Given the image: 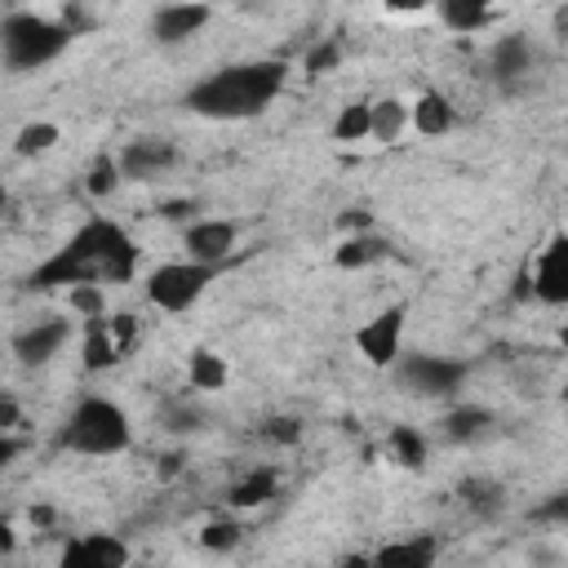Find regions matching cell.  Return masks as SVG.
<instances>
[{"mask_svg":"<svg viewBox=\"0 0 568 568\" xmlns=\"http://www.w3.org/2000/svg\"><path fill=\"white\" fill-rule=\"evenodd\" d=\"M138 271V244L111 217H89L58 253H49L27 288H71V284H129Z\"/></svg>","mask_w":568,"mask_h":568,"instance_id":"cell-1","label":"cell"},{"mask_svg":"<svg viewBox=\"0 0 568 568\" xmlns=\"http://www.w3.org/2000/svg\"><path fill=\"white\" fill-rule=\"evenodd\" d=\"M182 248H186V257H195V262L226 266V257H231V248H235V222H226V217H200V222H191V226L182 231Z\"/></svg>","mask_w":568,"mask_h":568,"instance_id":"cell-13","label":"cell"},{"mask_svg":"<svg viewBox=\"0 0 568 568\" xmlns=\"http://www.w3.org/2000/svg\"><path fill=\"white\" fill-rule=\"evenodd\" d=\"M111 320V337H115V346H120V355L133 346V337H138V320L133 315H106Z\"/></svg>","mask_w":568,"mask_h":568,"instance_id":"cell-34","label":"cell"},{"mask_svg":"<svg viewBox=\"0 0 568 568\" xmlns=\"http://www.w3.org/2000/svg\"><path fill=\"white\" fill-rule=\"evenodd\" d=\"M53 142H58V124L36 120V124H22V129H18L13 151H18V155H40V151H49Z\"/></svg>","mask_w":568,"mask_h":568,"instance_id":"cell-27","label":"cell"},{"mask_svg":"<svg viewBox=\"0 0 568 568\" xmlns=\"http://www.w3.org/2000/svg\"><path fill=\"white\" fill-rule=\"evenodd\" d=\"M368 120H373L368 102H346L333 120V138L337 142H359V138H368Z\"/></svg>","mask_w":568,"mask_h":568,"instance_id":"cell-26","label":"cell"},{"mask_svg":"<svg viewBox=\"0 0 568 568\" xmlns=\"http://www.w3.org/2000/svg\"><path fill=\"white\" fill-rule=\"evenodd\" d=\"M217 271H222V266L195 262V257L164 262V266H155V271L146 275V297H151V306H160V311H169V315H182V311H191V306L204 297V288L217 280Z\"/></svg>","mask_w":568,"mask_h":568,"instance_id":"cell-6","label":"cell"},{"mask_svg":"<svg viewBox=\"0 0 568 568\" xmlns=\"http://www.w3.org/2000/svg\"><path fill=\"white\" fill-rule=\"evenodd\" d=\"M67 342H71V320L49 315V320H36V324H27L22 333H13V355H18L22 368H40V364H49Z\"/></svg>","mask_w":568,"mask_h":568,"instance_id":"cell-11","label":"cell"},{"mask_svg":"<svg viewBox=\"0 0 568 568\" xmlns=\"http://www.w3.org/2000/svg\"><path fill=\"white\" fill-rule=\"evenodd\" d=\"M160 426H164L169 435H195V430L209 426V413L195 408L191 399H164V408H160Z\"/></svg>","mask_w":568,"mask_h":568,"instance_id":"cell-24","label":"cell"},{"mask_svg":"<svg viewBox=\"0 0 568 568\" xmlns=\"http://www.w3.org/2000/svg\"><path fill=\"white\" fill-rule=\"evenodd\" d=\"M337 58H342V40L328 36V40H320V44L306 53V71H311V75H324V71L337 67Z\"/></svg>","mask_w":568,"mask_h":568,"instance_id":"cell-32","label":"cell"},{"mask_svg":"<svg viewBox=\"0 0 568 568\" xmlns=\"http://www.w3.org/2000/svg\"><path fill=\"white\" fill-rule=\"evenodd\" d=\"M284 80H288V67L280 58L231 62L200 75L182 102L191 115H204V120H253L280 98Z\"/></svg>","mask_w":568,"mask_h":568,"instance_id":"cell-2","label":"cell"},{"mask_svg":"<svg viewBox=\"0 0 568 568\" xmlns=\"http://www.w3.org/2000/svg\"><path fill=\"white\" fill-rule=\"evenodd\" d=\"M62 564L67 568H124L129 546L115 532H84V537H71L62 546Z\"/></svg>","mask_w":568,"mask_h":568,"instance_id":"cell-14","label":"cell"},{"mask_svg":"<svg viewBox=\"0 0 568 568\" xmlns=\"http://www.w3.org/2000/svg\"><path fill=\"white\" fill-rule=\"evenodd\" d=\"M275 484H280V475H275L271 466H257V470H248L240 484H231L226 501H231L235 510H253V506H266V501L275 497Z\"/></svg>","mask_w":568,"mask_h":568,"instance_id":"cell-21","label":"cell"},{"mask_svg":"<svg viewBox=\"0 0 568 568\" xmlns=\"http://www.w3.org/2000/svg\"><path fill=\"white\" fill-rule=\"evenodd\" d=\"M462 506L470 510V515H479V519H497L501 515V506H506V488L497 484V479H488V475H470V479H462Z\"/></svg>","mask_w":568,"mask_h":568,"instance_id":"cell-19","label":"cell"},{"mask_svg":"<svg viewBox=\"0 0 568 568\" xmlns=\"http://www.w3.org/2000/svg\"><path fill=\"white\" fill-rule=\"evenodd\" d=\"M390 448L404 466H422L426 462V435L413 426H390Z\"/></svg>","mask_w":568,"mask_h":568,"instance_id":"cell-28","label":"cell"},{"mask_svg":"<svg viewBox=\"0 0 568 568\" xmlns=\"http://www.w3.org/2000/svg\"><path fill=\"white\" fill-rule=\"evenodd\" d=\"M408 115H413V124H417V133H426V138H444L453 124H457V111H453V102L444 98V93H435V89H426L413 106H408Z\"/></svg>","mask_w":568,"mask_h":568,"instance_id":"cell-16","label":"cell"},{"mask_svg":"<svg viewBox=\"0 0 568 568\" xmlns=\"http://www.w3.org/2000/svg\"><path fill=\"white\" fill-rule=\"evenodd\" d=\"M71 36H75V27L18 9V13L0 18V58L9 71H40L71 49Z\"/></svg>","mask_w":568,"mask_h":568,"instance_id":"cell-4","label":"cell"},{"mask_svg":"<svg viewBox=\"0 0 568 568\" xmlns=\"http://www.w3.org/2000/svg\"><path fill=\"white\" fill-rule=\"evenodd\" d=\"M84 368L89 373H102V368H111L115 359H120V346H115V337H111V320L106 315H89L84 320Z\"/></svg>","mask_w":568,"mask_h":568,"instance_id":"cell-17","label":"cell"},{"mask_svg":"<svg viewBox=\"0 0 568 568\" xmlns=\"http://www.w3.org/2000/svg\"><path fill=\"white\" fill-rule=\"evenodd\" d=\"M4 204H9V195H4V186H0V209H4Z\"/></svg>","mask_w":568,"mask_h":568,"instance_id":"cell-40","label":"cell"},{"mask_svg":"<svg viewBox=\"0 0 568 568\" xmlns=\"http://www.w3.org/2000/svg\"><path fill=\"white\" fill-rule=\"evenodd\" d=\"M71 311H80L84 320L89 315H106V284H71Z\"/></svg>","mask_w":568,"mask_h":568,"instance_id":"cell-29","label":"cell"},{"mask_svg":"<svg viewBox=\"0 0 568 568\" xmlns=\"http://www.w3.org/2000/svg\"><path fill=\"white\" fill-rule=\"evenodd\" d=\"M390 368H395V382L408 390V395H417V399H453L457 390H462V382H466V364L462 359H453V355H435V351H399L395 359H390Z\"/></svg>","mask_w":568,"mask_h":568,"instance_id":"cell-5","label":"cell"},{"mask_svg":"<svg viewBox=\"0 0 568 568\" xmlns=\"http://www.w3.org/2000/svg\"><path fill=\"white\" fill-rule=\"evenodd\" d=\"M186 377H191V386H195V390H222V386H226V359L200 346V351H191Z\"/></svg>","mask_w":568,"mask_h":568,"instance_id":"cell-25","label":"cell"},{"mask_svg":"<svg viewBox=\"0 0 568 568\" xmlns=\"http://www.w3.org/2000/svg\"><path fill=\"white\" fill-rule=\"evenodd\" d=\"M53 444L62 453H84V457H115L133 444V426L129 413L106 399V395H84L58 426Z\"/></svg>","mask_w":568,"mask_h":568,"instance_id":"cell-3","label":"cell"},{"mask_svg":"<svg viewBox=\"0 0 568 568\" xmlns=\"http://www.w3.org/2000/svg\"><path fill=\"white\" fill-rule=\"evenodd\" d=\"M497 430V417L488 413V408H479V404H457V408H448V417H444V435L453 439V444H479V439H488Z\"/></svg>","mask_w":568,"mask_h":568,"instance_id":"cell-15","label":"cell"},{"mask_svg":"<svg viewBox=\"0 0 568 568\" xmlns=\"http://www.w3.org/2000/svg\"><path fill=\"white\" fill-rule=\"evenodd\" d=\"M386 9H395V13H413V9H426V4H435V0H382Z\"/></svg>","mask_w":568,"mask_h":568,"instance_id":"cell-39","label":"cell"},{"mask_svg":"<svg viewBox=\"0 0 568 568\" xmlns=\"http://www.w3.org/2000/svg\"><path fill=\"white\" fill-rule=\"evenodd\" d=\"M178 146L169 142V138H133V142H124V151L115 155V169H120V178H129V182H160L164 173H173L178 169Z\"/></svg>","mask_w":568,"mask_h":568,"instance_id":"cell-8","label":"cell"},{"mask_svg":"<svg viewBox=\"0 0 568 568\" xmlns=\"http://www.w3.org/2000/svg\"><path fill=\"white\" fill-rule=\"evenodd\" d=\"M532 519H555V524H564V519H568V497H564V493H555L546 506H537V510H532Z\"/></svg>","mask_w":568,"mask_h":568,"instance_id":"cell-35","label":"cell"},{"mask_svg":"<svg viewBox=\"0 0 568 568\" xmlns=\"http://www.w3.org/2000/svg\"><path fill=\"white\" fill-rule=\"evenodd\" d=\"M439 18L453 27V31H479L493 22V13L501 9V0H435Z\"/></svg>","mask_w":568,"mask_h":568,"instance_id":"cell-20","label":"cell"},{"mask_svg":"<svg viewBox=\"0 0 568 568\" xmlns=\"http://www.w3.org/2000/svg\"><path fill=\"white\" fill-rule=\"evenodd\" d=\"M368 111H373V120H368V138H377V142H395V138L404 133V124H408V106L395 102V98L368 102Z\"/></svg>","mask_w":568,"mask_h":568,"instance_id":"cell-22","label":"cell"},{"mask_svg":"<svg viewBox=\"0 0 568 568\" xmlns=\"http://www.w3.org/2000/svg\"><path fill=\"white\" fill-rule=\"evenodd\" d=\"M18 453H22V439H18L13 430H0V470H4V466H9Z\"/></svg>","mask_w":568,"mask_h":568,"instance_id":"cell-38","label":"cell"},{"mask_svg":"<svg viewBox=\"0 0 568 568\" xmlns=\"http://www.w3.org/2000/svg\"><path fill=\"white\" fill-rule=\"evenodd\" d=\"M337 226H342V231H368V226H373V213H368V209H346V213L337 217Z\"/></svg>","mask_w":568,"mask_h":568,"instance_id":"cell-37","label":"cell"},{"mask_svg":"<svg viewBox=\"0 0 568 568\" xmlns=\"http://www.w3.org/2000/svg\"><path fill=\"white\" fill-rule=\"evenodd\" d=\"M209 18H213V4H204V0H169L151 13V40L155 44H182V40L200 36Z\"/></svg>","mask_w":568,"mask_h":568,"instance_id":"cell-10","label":"cell"},{"mask_svg":"<svg viewBox=\"0 0 568 568\" xmlns=\"http://www.w3.org/2000/svg\"><path fill=\"white\" fill-rule=\"evenodd\" d=\"M532 71H537V49L524 31H510V36H497L493 49H488V75L501 93H524L532 84Z\"/></svg>","mask_w":568,"mask_h":568,"instance_id":"cell-7","label":"cell"},{"mask_svg":"<svg viewBox=\"0 0 568 568\" xmlns=\"http://www.w3.org/2000/svg\"><path fill=\"white\" fill-rule=\"evenodd\" d=\"M120 182H124V178H120L115 160H106V155H102V160L89 169V178H84V191H89V195H111Z\"/></svg>","mask_w":568,"mask_h":568,"instance_id":"cell-31","label":"cell"},{"mask_svg":"<svg viewBox=\"0 0 568 568\" xmlns=\"http://www.w3.org/2000/svg\"><path fill=\"white\" fill-rule=\"evenodd\" d=\"M435 555H439V541L426 537V532H417V537H408V541L382 546V550L373 555V564H382V568H426Z\"/></svg>","mask_w":568,"mask_h":568,"instance_id":"cell-18","label":"cell"},{"mask_svg":"<svg viewBox=\"0 0 568 568\" xmlns=\"http://www.w3.org/2000/svg\"><path fill=\"white\" fill-rule=\"evenodd\" d=\"M262 435L275 439V444H293V439H302V422H297V417H271V422L262 426Z\"/></svg>","mask_w":568,"mask_h":568,"instance_id":"cell-33","label":"cell"},{"mask_svg":"<svg viewBox=\"0 0 568 568\" xmlns=\"http://www.w3.org/2000/svg\"><path fill=\"white\" fill-rule=\"evenodd\" d=\"M399 337H404V306H386L355 333V346L373 368H390V359L399 355Z\"/></svg>","mask_w":568,"mask_h":568,"instance_id":"cell-12","label":"cell"},{"mask_svg":"<svg viewBox=\"0 0 568 568\" xmlns=\"http://www.w3.org/2000/svg\"><path fill=\"white\" fill-rule=\"evenodd\" d=\"M382 257H390V244L386 240H377V235H368V231H355V240H346L342 248H337V266H373V262H382Z\"/></svg>","mask_w":568,"mask_h":568,"instance_id":"cell-23","label":"cell"},{"mask_svg":"<svg viewBox=\"0 0 568 568\" xmlns=\"http://www.w3.org/2000/svg\"><path fill=\"white\" fill-rule=\"evenodd\" d=\"M22 422V408H18V399L9 395V390H0V430H13Z\"/></svg>","mask_w":568,"mask_h":568,"instance_id":"cell-36","label":"cell"},{"mask_svg":"<svg viewBox=\"0 0 568 568\" xmlns=\"http://www.w3.org/2000/svg\"><path fill=\"white\" fill-rule=\"evenodd\" d=\"M528 293L546 306H564L568 302V240L555 235L541 257L528 266Z\"/></svg>","mask_w":568,"mask_h":568,"instance_id":"cell-9","label":"cell"},{"mask_svg":"<svg viewBox=\"0 0 568 568\" xmlns=\"http://www.w3.org/2000/svg\"><path fill=\"white\" fill-rule=\"evenodd\" d=\"M240 524L235 519H213L204 532H200V546H209V550H235L240 546Z\"/></svg>","mask_w":568,"mask_h":568,"instance_id":"cell-30","label":"cell"}]
</instances>
